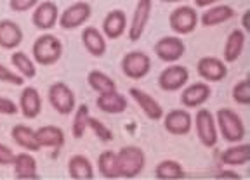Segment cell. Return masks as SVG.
I'll list each match as a JSON object with an SVG mask.
<instances>
[{"instance_id":"6da1fadb","label":"cell","mask_w":250,"mask_h":180,"mask_svg":"<svg viewBox=\"0 0 250 180\" xmlns=\"http://www.w3.org/2000/svg\"><path fill=\"white\" fill-rule=\"evenodd\" d=\"M215 125L221 137L229 144H238L245 137V125L236 111L231 108H221L215 114Z\"/></svg>"},{"instance_id":"7a4b0ae2","label":"cell","mask_w":250,"mask_h":180,"mask_svg":"<svg viewBox=\"0 0 250 180\" xmlns=\"http://www.w3.org/2000/svg\"><path fill=\"white\" fill-rule=\"evenodd\" d=\"M120 179H136L146 166V154L137 145H125L117 153Z\"/></svg>"},{"instance_id":"3957f363","label":"cell","mask_w":250,"mask_h":180,"mask_svg":"<svg viewBox=\"0 0 250 180\" xmlns=\"http://www.w3.org/2000/svg\"><path fill=\"white\" fill-rule=\"evenodd\" d=\"M31 54H33L35 63L42 64V66H52L62 55V42L56 35H51V33L40 35L33 42Z\"/></svg>"},{"instance_id":"277c9868","label":"cell","mask_w":250,"mask_h":180,"mask_svg":"<svg viewBox=\"0 0 250 180\" xmlns=\"http://www.w3.org/2000/svg\"><path fill=\"white\" fill-rule=\"evenodd\" d=\"M49 102H51L52 109L56 113L62 114V116H68L75 111L77 108V99H75V94L71 87L64 82H56L49 87Z\"/></svg>"},{"instance_id":"5b68a950","label":"cell","mask_w":250,"mask_h":180,"mask_svg":"<svg viewBox=\"0 0 250 180\" xmlns=\"http://www.w3.org/2000/svg\"><path fill=\"white\" fill-rule=\"evenodd\" d=\"M200 19L198 14H196L195 7H189V5H183V7H177L170 12L168 16V26L174 33L177 35H189L196 30Z\"/></svg>"},{"instance_id":"8992f818","label":"cell","mask_w":250,"mask_h":180,"mask_svg":"<svg viewBox=\"0 0 250 180\" xmlns=\"http://www.w3.org/2000/svg\"><path fill=\"white\" fill-rule=\"evenodd\" d=\"M122 71L130 80H143L151 71V59L146 52H127L122 59Z\"/></svg>"},{"instance_id":"52a82bcc","label":"cell","mask_w":250,"mask_h":180,"mask_svg":"<svg viewBox=\"0 0 250 180\" xmlns=\"http://www.w3.org/2000/svg\"><path fill=\"white\" fill-rule=\"evenodd\" d=\"M193 125L196 128V135H198V141L202 142L205 147H214L217 144L219 132L217 125H215V116L208 109H198L195 120H193Z\"/></svg>"},{"instance_id":"ba28073f","label":"cell","mask_w":250,"mask_h":180,"mask_svg":"<svg viewBox=\"0 0 250 180\" xmlns=\"http://www.w3.org/2000/svg\"><path fill=\"white\" fill-rule=\"evenodd\" d=\"M92 16V7L87 2H75V4L68 5L64 11L59 14L58 23L62 30H75L85 24L89 18Z\"/></svg>"},{"instance_id":"9c48e42d","label":"cell","mask_w":250,"mask_h":180,"mask_svg":"<svg viewBox=\"0 0 250 180\" xmlns=\"http://www.w3.org/2000/svg\"><path fill=\"white\" fill-rule=\"evenodd\" d=\"M153 12V0H139L134 9L132 19L127 28V35H129L130 42H137L141 36L145 35V30L148 26V21L151 18Z\"/></svg>"},{"instance_id":"30bf717a","label":"cell","mask_w":250,"mask_h":180,"mask_svg":"<svg viewBox=\"0 0 250 180\" xmlns=\"http://www.w3.org/2000/svg\"><path fill=\"white\" fill-rule=\"evenodd\" d=\"M188 80H189V71L186 66L170 64L158 76V87L165 92H176V90L184 89Z\"/></svg>"},{"instance_id":"8fae6325","label":"cell","mask_w":250,"mask_h":180,"mask_svg":"<svg viewBox=\"0 0 250 180\" xmlns=\"http://www.w3.org/2000/svg\"><path fill=\"white\" fill-rule=\"evenodd\" d=\"M156 57L164 63H177L186 54V45L179 36H164L155 43Z\"/></svg>"},{"instance_id":"7c38bea8","label":"cell","mask_w":250,"mask_h":180,"mask_svg":"<svg viewBox=\"0 0 250 180\" xmlns=\"http://www.w3.org/2000/svg\"><path fill=\"white\" fill-rule=\"evenodd\" d=\"M58 18H59V11L58 5L52 2V0H43L33 7V16L31 21L35 24V28L42 30V32H49L58 24Z\"/></svg>"},{"instance_id":"4fadbf2b","label":"cell","mask_w":250,"mask_h":180,"mask_svg":"<svg viewBox=\"0 0 250 180\" xmlns=\"http://www.w3.org/2000/svg\"><path fill=\"white\" fill-rule=\"evenodd\" d=\"M196 71L202 76L205 82L217 83L223 82L228 74V66L223 59L219 57H210V55H205L196 63Z\"/></svg>"},{"instance_id":"5bb4252c","label":"cell","mask_w":250,"mask_h":180,"mask_svg":"<svg viewBox=\"0 0 250 180\" xmlns=\"http://www.w3.org/2000/svg\"><path fill=\"white\" fill-rule=\"evenodd\" d=\"M164 126L170 135H188L193 128V116L186 109H172L164 114Z\"/></svg>"},{"instance_id":"9a60e30c","label":"cell","mask_w":250,"mask_h":180,"mask_svg":"<svg viewBox=\"0 0 250 180\" xmlns=\"http://www.w3.org/2000/svg\"><path fill=\"white\" fill-rule=\"evenodd\" d=\"M129 94H130V97L136 101L137 106L141 108V111L146 114V118H149L153 122H158V120L164 118V108H162L160 102L156 101L153 95H149L148 92L137 89V87H132V89L129 90Z\"/></svg>"},{"instance_id":"2e32d148","label":"cell","mask_w":250,"mask_h":180,"mask_svg":"<svg viewBox=\"0 0 250 180\" xmlns=\"http://www.w3.org/2000/svg\"><path fill=\"white\" fill-rule=\"evenodd\" d=\"M210 85L207 82H196L188 85L186 89H183V94H181V102L183 106L189 108V109H195V108L203 106L205 102L210 99Z\"/></svg>"},{"instance_id":"e0dca14e","label":"cell","mask_w":250,"mask_h":180,"mask_svg":"<svg viewBox=\"0 0 250 180\" xmlns=\"http://www.w3.org/2000/svg\"><path fill=\"white\" fill-rule=\"evenodd\" d=\"M127 32V16L120 9H113L103 19V35L108 36L109 40L120 38Z\"/></svg>"},{"instance_id":"ac0fdd59","label":"cell","mask_w":250,"mask_h":180,"mask_svg":"<svg viewBox=\"0 0 250 180\" xmlns=\"http://www.w3.org/2000/svg\"><path fill=\"white\" fill-rule=\"evenodd\" d=\"M14 166V179L18 180H39V170H37V160L30 153H20L14 156L12 161Z\"/></svg>"},{"instance_id":"d6986e66","label":"cell","mask_w":250,"mask_h":180,"mask_svg":"<svg viewBox=\"0 0 250 180\" xmlns=\"http://www.w3.org/2000/svg\"><path fill=\"white\" fill-rule=\"evenodd\" d=\"M20 111L28 120H35L42 113V97H40L39 90L33 87H26L20 95Z\"/></svg>"},{"instance_id":"ffe728a7","label":"cell","mask_w":250,"mask_h":180,"mask_svg":"<svg viewBox=\"0 0 250 180\" xmlns=\"http://www.w3.org/2000/svg\"><path fill=\"white\" fill-rule=\"evenodd\" d=\"M23 42V30L18 23L11 19L0 21V47L5 51L18 49Z\"/></svg>"},{"instance_id":"44dd1931","label":"cell","mask_w":250,"mask_h":180,"mask_svg":"<svg viewBox=\"0 0 250 180\" xmlns=\"http://www.w3.org/2000/svg\"><path fill=\"white\" fill-rule=\"evenodd\" d=\"M96 106H98L103 113L122 114L127 109V99H125L120 92L113 90V92H106V94H98Z\"/></svg>"},{"instance_id":"7402d4cb","label":"cell","mask_w":250,"mask_h":180,"mask_svg":"<svg viewBox=\"0 0 250 180\" xmlns=\"http://www.w3.org/2000/svg\"><path fill=\"white\" fill-rule=\"evenodd\" d=\"M245 40H247V33L243 30H233V32L228 35L226 42H224V63H234L236 59L242 55L243 49H245Z\"/></svg>"},{"instance_id":"603a6c76","label":"cell","mask_w":250,"mask_h":180,"mask_svg":"<svg viewBox=\"0 0 250 180\" xmlns=\"http://www.w3.org/2000/svg\"><path fill=\"white\" fill-rule=\"evenodd\" d=\"M37 141L40 147H51V149H61L64 145V132L56 125H43L39 130H35Z\"/></svg>"},{"instance_id":"cb8c5ba5","label":"cell","mask_w":250,"mask_h":180,"mask_svg":"<svg viewBox=\"0 0 250 180\" xmlns=\"http://www.w3.org/2000/svg\"><path fill=\"white\" fill-rule=\"evenodd\" d=\"M82 43L85 51L94 57H101L106 52V38L103 32H99L98 28L87 26L82 32Z\"/></svg>"},{"instance_id":"d4e9b609","label":"cell","mask_w":250,"mask_h":180,"mask_svg":"<svg viewBox=\"0 0 250 180\" xmlns=\"http://www.w3.org/2000/svg\"><path fill=\"white\" fill-rule=\"evenodd\" d=\"M234 16V11L231 5H210V7H207V11L203 12L202 16H198L200 23L203 24V26H219V24L226 23V21H229L231 18Z\"/></svg>"},{"instance_id":"484cf974","label":"cell","mask_w":250,"mask_h":180,"mask_svg":"<svg viewBox=\"0 0 250 180\" xmlns=\"http://www.w3.org/2000/svg\"><path fill=\"white\" fill-rule=\"evenodd\" d=\"M11 137H12V141H14L16 144L20 145V147H23L24 151H28V153H37V151H40V149H42V147H40V144H39V141H37L35 130L30 128L28 125L12 126Z\"/></svg>"},{"instance_id":"4316f807","label":"cell","mask_w":250,"mask_h":180,"mask_svg":"<svg viewBox=\"0 0 250 180\" xmlns=\"http://www.w3.org/2000/svg\"><path fill=\"white\" fill-rule=\"evenodd\" d=\"M68 175L73 180H92L94 166L83 154H73L68 160Z\"/></svg>"},{"instance_id":"83f0119b","label":"cell","mask_w":250,"mask_h":180,"mask_svg":"<svg viewBox=\"0 0 250 180\" xmlns=\"http://www.w3.org/2000/svg\"><path fill=\"white\" fill-rule=\"evenodd\" d=\"M250 160V145L249 144H240L231 145L221 154V161L228 166H243Z\"/></svg>"},{"instance_id":"f1b7e54d","label":"cell","mask_w":250,"mask_h":180,"mask_svg":"<svg viewBox=\"0 0 250 180\" xmlns=\"http://www.w3.org/2000/svg\"><path fill=\"white\" fill-rule=\"evenodd\" d=\"M155 177L158 180H179L184 179L186 173H184L183 164L176 160H165L162 163L156 164L155 168Z\"/></svg>"},{"instance_id":"f546056e","label":"cell","mask_w":250,"mask_h":180,"mask_svg":"<svg viewBox=\"0 0 250 180\" xmlns=\"http://www.w3.org/2000/svg\"><path fill=\"white\" fill-rule=\"evenodd\" d=\"M87 83H89L90 89H92L94 92H98V94H106V92L117 90L115 80L99 70H92L87 74Z\"/></svg>"},{"instance_id":"4dcf8cb0","label":"cell","mask_w":250,"mask_h":180,"mask_svg":"<svg viewBox=\"0 0 250 180\" xmlns=\"http://www.w3.org/2000/svg\"><path fill=\"white\" fill-rule=\"evenodd\" d=\"M11 63L12 66L16 68V71L23 76L24 80L26 78H35L37 76V66H35V61L30 59V55L24 54L21 51H16L14 54L11 55Z\"/></svg>"},{"instance_id":"1f68e13d","label":"cell","mask_w":250,"mask_h":180,"mask_svg":"<svg viewBox=\"0 0 250 180\" xmlns=\"http://www.w3.org/2000/svg\"><path fill=\"white\" fill-rule=\"evenodd\" d=\"M98 168L104 179H120L117 164V153L113 151H103L98 158Z\"/></svg>"},{"instance_id":"d6a6232c","label":"cell","mask_w":250,"mask_h":180,"mask_svg":"<svg viewBox=\"0 0 250 180\" xmlns=\"http://www.w3.org/2000/svg\"><path fill=\"white\" fill-rule=\"evenodd\" d=\"M89 106L80 104L73 111V122H71V135L75 139H82L85 135V130L89 128Z\"/></svg>"},{"instance_id":"836d02e7","label":"cell","mask_w":250,"mask_h":180,"mask_svg":"<svg viewBox=\"0 0 250 180\" xmlns=\"http://www.w3.org/2000/svg\"><path fill=\"white\" fill-rule=\"evenodd\" d=\"M233 101L242 104V106H249L250 104V80L249 78L240 80V82L233 87Z\"/></svg>"},{"instance_id":"e575fe53","label":"cell","mask_w":250,"mask_h":180,"mask_svg":"<svg viewBox=\"0 0 250 180\" xmlns=\"http://www.w3.org/2000/svg\"><path fill=\"white\" fill-rule=\"evenodd\" d=\"M89 128L96 133V137H98L99 141H103V142L113 141V132H111V130H109L108 126L101 122V120H98V118L89 116Z\"/></svg>"},{"instance_id":"d590c367","label":"cell","mask_w":250,"mask_h":180,"mask_svg":"<svg viewBox=\"0 0 250 180\" xmlns=\"http://www.w3.org/2000/svg\"><path fill=\"white\" fill-rule=\"evenodd\" d=\"M0 82L9 83V85L21 87L24 83V78L20 73H14V71H11L7 66H4V64L0 63Z\"/></svg>"},{"instance_id":"8d00e7d4","label":"cell","mask_w":250,"mask_h":180,"mask_svg":"<svg viewBox=\"0 0 250 180\" xmlns=\"http://www.w3.org/2000/svg\"><path fill=\"white\" fill-rule=\"evenodd\" d=\"M18 113H20V106H18L12 99L0 95V114H5V116H14V114H18Z\"/></svg>"},{"instance_id":"74e56055","label":"cell","mask_w":250,"mask_h":180,"mask_svg":"<svg viewBox=\"0 0 250 180\" xmlns=\"http://www.w3.org/2000/svg\"><path fill=\"white\" fill-rule=\"evenodd\" d=\"M40 0H9V7L14 12H26L33 9Z\"/></svg>"},{"instance_id":"f35d334b","label":"cell","mask_w":250,"mask_h":180,"mask_svg":"<svg viewBox=\"0 0 250 180\" xmlns=\"http://www.w3.org/2000/svg\"><path fill=\"white\" fill-rule=\"evenodd\" d=\"M14 151H12L9 145L0 144V166H9L14 161Z\"/></svg>"},{"instance_id":"ab89813d","label":"cell","mask_w":250,"mask_h":180,"mask_svg":"<svg viewBox=\"0 0 250 180\" xmlns=\"http://www.w3.org/2000/svg\"><path fill=\"white\" fill-rule=\"evenodd\" d=\"M221 0H195V5L196 7H210V5L219 4Z\"/></svg>"},{"instance_id":"60d3db41","label":"cell","mask_w":250,"mask_h":180,"mask_svg":"<svg viewBox=\"0 0 250 180\" xmlns=\"http://www.w3.org/2000/svg\"><path fill=\"white\" fill-rule=\"evenodd\" d=\"M215 179H242V177L238 175V173H234V172H221L215 175Z\"/></svg>"},{"instance_id":"b9f144b4","label":"cell","mask_w":250,"mask_h":180,"mask_svg":"<svg viewBox=\"0 0 250 180\" xmlns=\"http://www.w3.org/2000/svg\"><path fill=\"white\" fill-rule=\"evenodd\" d=\"M249 18H250V12L245 11L243 12V16H242V24H243V32L249 33Z\"/></svg>"},{"instance_id":"7bdbcfd3","label":"cell","mask_w":250,"mask_h":180,"mask_svg":"<svg viewBox=\"0 0 250 180\" xmlns=\"http://www.w3.org/2000/svg\"><path fill=\"white\" fill-rule=\"evenodd\" d=\"M165 4H177V2H183V0H162Z\"/></svg>"}]
</instances>
